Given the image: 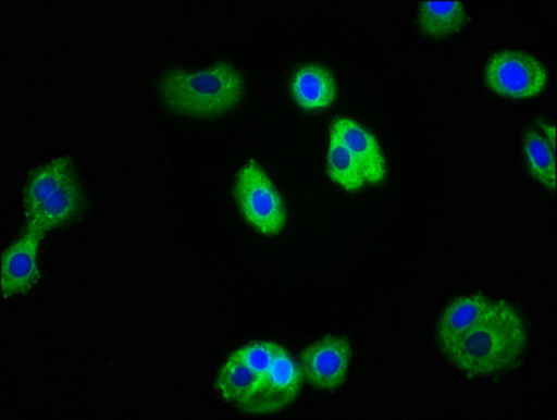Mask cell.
Returning <instances> with one entry per match:
<instances>
[{
	"label": "cell",
	"mask_w": 557,
	"mask_h": 420,
	"mask_svg": "<svg viewBox=\"0 0 557 420\" xmlns=\"http://www.w3.org/2000/svg\"><path fill=\"white\" fill-rule=\"evenodd\" d=\"M524 155L531 174L546 189H556V128L540 122L527 132Z\"/></svg>",
	"instance_id": "11"
},
{
	"label": "cell",
	"mask_w": 557,
	"mask_h": 420,
	"mask_svg": "<svg viewBox=\"0 0 557 420\" xmlns=\"http://www.w3.org/2000/svg\"><path fill=\"white\" fill-rule=\"evenodd\" d=\"M26 227L44 236L77 218L83 208V190L75 165L57 158L33 171L23 195Z\"/></svg>",
	"instance_id": "3"
},
{
	"label": "cell",
	"mask_w": 557,
	"mask_h": 420,
	"mask_svg": "<svg viewBox=\"0 0 557 420\" xmlns=\"http://www.w3.org/2000/svg\"><path fill=\"white\" fill-rule=\"evenodd\" d=\"M293 99L306 111L330 109L338 96V85L326 67L306 65L295 73L290 83Z\"/></svg>",
	"instance_id": "10"
},
{
	"label": "cell",
	"mask_w": 557,
	"mask_h": 420,
	"mask_svg": "<svg viewBox=\"0 0 557 420\" xmlns=\"http://www.w3.org/2000/svg\"><path fill=\"white\" fill-rule=\"evenodd\" d=\"M44 237L42 233L24 227L22 236L3 252L0 277L3 299L26 295L37 286L41 276L38 254Z\"/></svg>",
	"instance_id": "7"
},
{
	"label": "cell",
	"mask_w": 557,
	"mask_h": 420,
	"mask_svg": "<svg viewBox=\"0 0 557 420\" xmlns=\"http://www.w3.org/2000/svg\"><path fill=\"white\" fill-rule=\"evenodd\" d=\"M418 18L424 33L444 38L461 32L469 16L461 2H424L420 4Z\"/></svg>",
	"instance_id": "13"
},
{
	"label": "cell",
	"mask_w": 557,
	"mask_h": 420,
	"mask_svg": "<svg viewBox=\"0 0 557 420\" xmlns=\"http://www.w3.org/2000/svg\"><path fill=\"white\" fill-rule=\"evenodd\" d=\"M261 374L262 373H258V371L253 370L251 366L244 360L242 354L236 350L219 371L216 380L219 394L222 395L227 403L237 405L239 408L251 397Z\"/></svg>",
	"instance_id": "12"
},
{
	"label": "cell",
	"mask_w": 557,
	"mask_h": 420,
	"mask_svg": "<svg viewBox=\"0 0 557 420\" xmlns=\"http://www.w3.org/2000/svg\"><path fill=\"white\" fill-rule=\"evenodd\" d=\"M330 135L344 144L359 161L368 185L383 183L387 175V163L379 140L369 129L358 121L342 116L332 124Z\"/></svg>",
	"instance_id": "9"
},
{
	"label": "cell",
	"mask_w": 557,
	"mask_h": 420,
	"mask_svg": "<svg viewBox=\"0 0 557 420\" xmlns=\"http://www.w3.org/2000/svg\"><path fill=\"white\" fill-rule=\"evenodd\" d=\"M234 197L243 218L262 236H276L285 228V203L275 184L258 161L248 160L237 171Z\"/></svg>",
	"instance_id": "4"
},
{
	"label": "cell",
	"mask_w": 557,
	"mask_h": 420,
	"mask_svg": "<svg viewBox=\"0 0 557 420\" xmlns=\"http://www.w3.org/2000/svg\"><path fill=\"white\" fill-rule=\"evenodd\" d=\"M485 81L488 89L510 100L535 99L549 82L544 63L531 53L502 51L487 61Z\"/></svg>",
	"instance_id": "5"
},
{
	"label": "cell",
	"mask_w": 557,
	"mask_h": 420,
	"mask_svg": "<svg viewBox=\"0 0 557 420\" xmlns=\"http://www.w3.org/2000/svg\"><path fill=\"white\" fill-rule=\"evenodd\" d=\"M440 349L462 373L495 378L517 368L528 348L524 317L510 302L468 295L449 302L438 322Z\"/></svg>",
	"instance_id": "1"
},
{
	"label": "cell",
	"mask_w": 557,
	"mask_h": 420,
	"mask_svg": "<svg viewBox=\"0 0 557 420\" xmlns=\"http://www.w3.org/2000/svg\"><path fill=\"white\" fill-rule=\"evenodd\" d=\"M246 92L242 73L228 62L199 72L171 71L160 82V96L171 111L214 119L237 109Z\"/></svg>",
	"instance_id": "2"
},
{
	"label": "cell",
	"mask_w": 557,
	"mask_h": 420,
	"mask_svg": "<svg viewBox=\"0 0 557 420\" xmlns=\"http://www.w3.org/2000/svg\"><path fill=\"white\" fill-rule=\"evenodd\" d=\"M301 381L300 366L282 348L271 368L259 378L251 397L239 409L251 415L276 413L296 399Z\"/></svg>",
	"instance_id": "6"
},
{
	"label": "cell",
	"mask_w": 557,
	"mask_h": 420,
	"mask_svg": "<svg viewBox=\"0 0 557 420\" xmlns=\"http://www.w3.org/2000/svg\"><path fill=\"white\" fill-rule=\"evenodd\" d=\"M350 360L349 342L329 336L302 351V379L319 391L338 390L348 378Z\"/></svg>",
	"instance_id": "8"
},
{
	"label": "cell",
	"mask_w": 557,
	"mask_h": 420,
	"mask_svg": "<svg viewBox=\"0 0 557 420\" xmlns=\"http://www.w3.org/2000/svg\"><path fill=\"white\" fill-rule=\"evenodd\" d=\"M326 171L338 187L350 193L363 189L368 185L359 161L344 144L331 135L326 151Z\"/></svg>",
	"instance_id": "14"
}]
</instances>
